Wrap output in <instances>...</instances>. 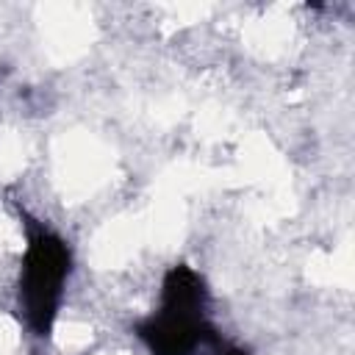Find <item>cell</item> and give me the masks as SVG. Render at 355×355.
<instances>
[{
  "mask_svg": "<svg viewBox=\"0 0 355 355\" xmlns=\"http://www.w3.org/2000/svg\"><path fill=\"white\" fill-rule=\"evenodd\" d=\"M205 277L189 263H175L161 280V305L139 319L133 333L150 355H194L200 347H219V333L208 322Z\"/></svg>",
  "mask_w": 355,
  "mask_h": 355,
  "instance_id": "1",
  "label": "cell"
},
{
  "mask_svg": "<svg viewBox=\"0 0 355 355\" xmlns=\"http://www.w3.org/2000/svg\"><path fill=\"white\" fill-rule=\"evenodd\" d=\"M222 355H250V349H244V347H236V344H227Z\"/></svg>",
  "mask_w": 355,
  "mask_h": 355,
  "instance_id": "3",
  "label": "cell"
},
{
  "mask_svg": "<svg viewBox=\"0 0 355 355\" xmlns=\"http://www.w3.org/2000/svg\"><path fill=\"white\" fill-rule=\"evenodd\" d=\"M22 219H25V252H22L17 300L28 330L36 338H50L72 272V250L64 241V236H58L44 222L28 216L25 211Z\"/></svg>",
  "mask_w": 355,
  "mask_h": 355,
  "instance_id": "2",
  "label": "cell"
}]
</instances>
